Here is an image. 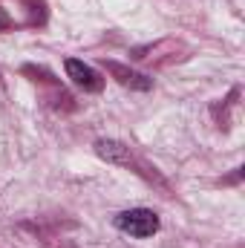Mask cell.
<instances>
[{"mask_svg":"<svg viewBox=\"0 0 245 248\" xmlns=\"http://www.w3.org/2000/svg\"><path fill=\"white\" fill-rule=\"evenodd\" d=\"M116 228L130 234V237L144 240V237H153L159 231V217L147 208H130V211H122L116 217Z\"/></svg>","mask_w":245,"mask_h":248,"instance_id":"1","label":"cell"},{"mask_svg":"<svg viewBox=\"0 0 245 248\" xmlns=\"http://www.w3.org/2000/svg\"><path fill=\"white\" fill-rule=\"evenodd\" d=\"M63 66H66V75L72 78V84H75V87H81L84 93H101V90H104V78H101L92 66H87L84 61L69 58Z\"/></svg>","mask_w":245,"mask_h":248,"instance_id":"2","label":"cell"},{"mask_svg":"<svg viewBox=\"0 0 245 248\" xmlns=\"http://www.w3.org/2000/svg\"><path fill=\"white\" fill-rule=\"evenodd\" d=\"M95 153L107 162H116V165H130V147H124L122 141H110V139H101L95 144Z\"/></svg>","mask_w":245,"mask_h":248,"instance_id":"3","label":"cell"},{"mask_svg":"<svg viewBox=\"0 0 245 248\" xmlns=\"http://www.w3.org/2000/svg\"><path fill=\"white\" fill-rule=\"evenodd\" d=\"M107 69H110L113 75H119V81H122L124 87H136V90H150V81H147L144 75H138V72H130V69H124L122 63H107Z\"/></svg>","mask_w":245,"mask_h":248,"instance_id":"4","label":"cell"},{"mask_svg":"<svg viewBox=\"0 0 245 248\" xmlns=\"http://www.w3.org/2000/svg\"><path fill=\"white\" fill-rule=\"evenodd\" d=\"M9 26H12V17H9V15L0 9V29H9Z\"/></svg>","mask_w":245,"mask_h":248,"instance_id":"5","label":"cell"}]
</instances>
